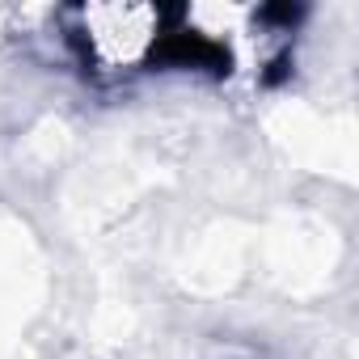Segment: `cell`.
<instances>
[{
  "mask_svg": "<svg viewBox=\"0 0 359 359\" xmlns=\"http://www.w3.org/2000/svg\"><path fill=\"white\" fill-rule=\"evenodd\" d=\"M165 18L169 13L152 5H81L68 13V39L97 72H140L161 60Z\"/></svg>",
  "mask_w": 359,
  "mask_h": 359,
  "instance_id": "obj_1",
  "label": "cell"
}]
</instances>
